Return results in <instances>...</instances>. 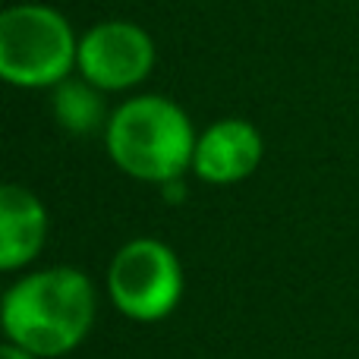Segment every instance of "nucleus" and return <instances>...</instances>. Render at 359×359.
<instances>
[{"instance_id":"3","label":"nucleus","mask_w":359,"mask_h":359,"mask_svg":"<svg viewBox=\"0 0 359 359\" xmlns=\"http://www.w3.org/2000/svg\"><path fill=\"white\" fill-rule=\"evenodd\" d=\"M79 44L69 22L44 4H19L0 16V76L19 88L60 86Z\"/></svg>"},{"instance_id":"5","label":"nucleus","mask_w":359,"mask_h":359,"mask_svg":"<svg viewBox=\"0 0 359 359\" xmlns=\"http://www.w3.org/2000/svg\"><path fill=\"white\" fill-rule=\"evenodd\" d=\"M82 79L101 92H123L139 86L155 67V41L136 22L111 19L88 29L76 57Z\"/></svg>"},{"instance_id":"1","label":"nucleus","mask_w":359,"mask_h":359,"mask_svg":"<svg viewBox=\"0 0 359 359\" xmlns=\"http://www.w3.org/2000/svg\"><path fill=\"white\" fill-rule=\"evenodd\" d=\"M95 290L76 268H48L22 278L4 297V331L35 356H63L88 334Z\"/></svg>"},{"instance_id":"8","label":"nucleus","mask_w":359,"mask_h":359,"mask_svg":"<svg viewBox=\"0 0 359 359\" xmlns=\"http://www.w3.org/2000/svg\"><path fill=\"white\" fill-rule=\"evenodd\" d=\"M101 88H95L92 82H60L54 95V114L69 133L76 136H86L95 133L104 117V104H101Z\"/></svg>"},{"instance_id":"6","label":"nucleus","mask_w":359,"mask_h":359,"mask_svg":"<svg viewBox=\"0 0 359 359\" xmlns=\"http://www.w3.org/2000/svg\"><path fill=\"white\" fill-rule=\"evenodd\" d=\"M262 161V136L246 120H221L196 142L192 168L208 183H236Z\"/></svg>"},{"instance_id":"7","label":"nucleus","mask_w":359,"mask_h":359,"mask_svg":"<svg viewBox=\"0 0 359 359\" xmlns=\"http://www.w3.org/2000/svg\"><path fill=\"white\" fill-rule=\"evenodd\" d=\"M48 236L44 205L25 186L6 183L0 189V268L16 271L32 262Z\"/></svg>"},{"instance_id":"4","label":"nucleus","mask_w":359,"mask_h":359,"mask_svg":"<svg viewBox=\"0 0 359 359\" xmlns=\"http://www.w3.org/2000/svg\"><path fill=\"white\" fill-rule=\"evenodd\" d=\"M111 299L136 322H158L170 316L183 293V271L177 255L158 240H133L114 255L107 274Z\"/></svg>"},{"instance_id":"9","label":"nucleus","mask_w":359,"mask_h":359,"mask_svg":"<svg viewBox=\"0 0 359 359\" xmlns=\"http://www.w3.org/2000/svg\"><path fill=\"white\" fill-rule=\"evenodd\" d=\"M0 359H38L35 353H29V350H25V347H19V344H6V347H4V353H0Z\"/></svg>"},{"instance_id":"2","label":"nucleus","mask_w":359,"mask_h":359,"mask_svg":"<svg viewBox=\"0 0 359 359\" xmlns=\"http://www.w3.org/2000/svg\"><path fill=\"white\" fill-rule=\"evenodd\" d=\"M196 142L189 117L161 95L126 101L107 123V151L114 164L149 183H174L192 164Z\"/></svg>"}]
</instances>
